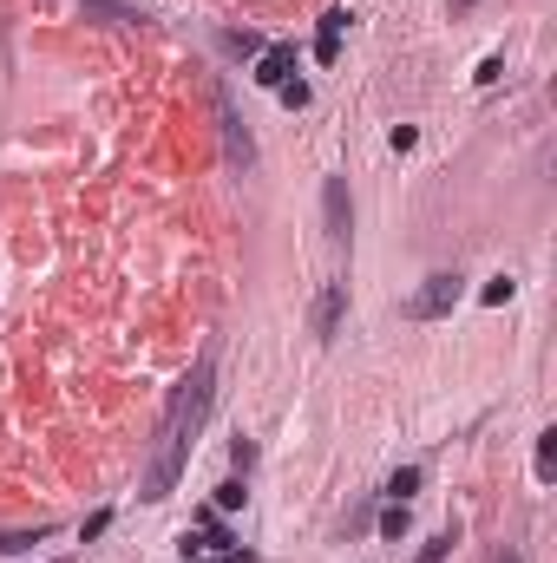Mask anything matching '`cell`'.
<instances>
[{
  "mask_svg": "<svg viewBox=\"0 0 557 563\" xmlns=\"http://www.w3.org/2000/svg\"><path fill=\"white\" fill-rule=\"evenodd\" d=\"M216 125H223V157H230V171H249V164H256V138H249L236 99L223 86H216Z\"/></svg>",
  "mask_w": 557,
  "mask_h": 563,
  "instance_id": "3957f363",
  "label": "cell"
},
{
  "mask_svg": "<svg viewBox=\"0 0 557 563\" xmlns=\"http://www.w3.org/2000/svg\"><path fill=\"white\" fill-rule=\"evenodd\" d=\"M413 491H420V465H400L394 478H387V498H394V504H407Z\"/></svg>",
  "mask_w": 557,
  "mask_h": 563,
  "instance_id": "30bf717a",
  "label": "cell"
},
{
  "mask_svg": "<svg viewBox=\"0 0 557 563\" xmlns=\"http://www.w3.org/2000/svg\"><path fill=\"white\" fill-rule=\"evenodd\" d=\"M466 7H472V0H453V14H466Z\"/></svg>",
  "mask_w": 557,
  "mask_h": 563,
  "instance_id": "7402d4cb",
  "label": "cell"
},
{
  "mask_svg": "<svg viewBox=\"0 0 557 563\" xmlns=\"http://www.w3.org/2000/svg\"><path fill=\"white\" fill-rule=\"evenodd\" d=\"M105 524H111V511H92V518H86V530H79V538H86V544H92V538H105Z\"/></svg>",
  "mask_w": 557,
  "mask_h": 563,
  "instance_id": "ffe728a7",
  "label": "cell"
},
{
  "mask_svg": "<svg viewBox=\"0 0 557 563\" xmlns=\"http://www.w3.org/2000/svg\"><path fill=\"white\" fill-rule=\"evenodd\" d=\"M459 295H466V275L439 269V275H427V289L407 301V321H439V315H453V308H459Z\"/></svg>",
  "mask_w": 557,
  "mask_h": 563,
  "instance_id": "7a4b0ae2",
  "label": "cell"
},
{
  "mask_svg": "<svg viewBox=\"0 0 557 563\" xmlns=\"http://www.w3.org/2000/svg\"><path fill=\"white\" fill-rule=\"evenodd\" d=\"M289 72H295V46H263V60H256V86H289Z\"/></svg>",
  "mask_w": 557,
  "mask_h": 563,
  "instance_id": "52a82bcc",
  "label": "cell"
},
{
  "mask_svg": "<svg viewBox=\"0 0 557 563\" xmlns=\"http://www.w3.org/2000/svg\"><path fill=\"white\" fill-rule=\"evenodd\" d=\"M407 524H413V518H407V504H387V511H380V538H394V544H400V538H407Z\"/></svg>",
  "mask_w": 557,
  "mask_h": 563,
  "instance_id": "7c38bea8",
  "label": "cell"
},
{
  "mask_svg": "<svg viewBox=\"0 0 557 563\" xmlns=\"http://www.w3.org/2000/svg\"><path fill=\"white\" fill-rule=\"evenodd\" d=\"M348 315V282H322V295L309 308V328H315V341H334V328H341Z\"/></svg>",
  "mask_w": 557,
  "mask_h": 563,
  "instance_id": "277c9868",
  "label": "cell"
},
{
  "mask_svg": "<svg viewBox=\"0 0 557 563\" xmlns=\"http://www.w3.org/2000/svg\"><path fill=\"white\" fill-rule=\"evenodd\" d=\"M492 563H524V557H518V544H498V550H492Z\"/></svg>",
  "mask_w": 557,
  "mask_h": 563,
  "instance_id": "44dd1931",
  "label": "cell"
},
{
  "mask_svg": "<svg viewBox=\"0 0 557 563\" xmlns=\"http://www.w3.org/2000/svg\"><path fill=\"white\" fill-rule=\"evenodd\" d=\"M472 79H479V86H498V79H505V60H498V52H492V60H485L479 72H472Z\"/></svg>",
  "mask_w": 557,
  "mask_h": 563,
  "instance_id": "ac0fdd59",
  "label": "cell"
},
{
  "mask_svg": "<svg viewBox=\"0 0 557 563\" xmlns=\"http://www.w3.org/2000/svg\"><path fill=\"white\" fill-rule=\"evenodd\" d=\"M210 400H216V348H204L197 367H190L178 380V393H171V413H164V426H158V453L145 465V485H138L145 504H158V498L178 491V478L190 465V445H197L204 419H210Z\"/></svg>",
  "mask_w": 557,
  "mask_h": 563,
  "instance_id": "6da1fadb",
  "label": "cell"
},
{
  "mask_svg": "<svg viewBox=\"0 0 557 563\" xmlns=\"http://www.w3.org/2000/svg\"><path fill=\"white\" fill-rule=\"evenodd\" d=\"M79 14L105 20V26H138V20H145V7H131V0H79Z\"/></svg>",
  "mask_w": 557,
  "mask_h": 563,
  "instance_id": "ba28073f",
  "label": "cell"
},
{
  "mask_svg": "<svg viewBox=\"0 0 557 563\" xmlns=\"http://www.w3.org/2000/svg\"><path fill=\"white\" fill-rule=\"evenodd\" d=\"M446 544H453V538H433V544H420V557H413V563H446Z\"/></svg>",
  "mask_w": 557,
  "mask_h": 563,
  "instance_id": "d6986e66",
  "label": "cell"
},
{
  "mask_svg": "<svg viewBox=\"0 0 557 563\" xmlns=\"http://www.w3.org/2000/svg\"><path fill=\"white\" fill-rule=\"evenodd\" d=\"M275 92H283V105H289V111L309 105V86H302V79H289V86H275Z\"/></svg>",
  "mask_w": 557,
  "mask_h": 563,
  "instance_id": "e0dca14e",
  "label": "cell"
},
{
  "mask_svg": "<svg viewBox=\"0 0 557 563\" xmlns=\"http://www.w3.org/2000/svg\"><path fill=\"white\" fill-rule=\"evenodd\" d=\"M538 478H544V485L557 478V426H551V433H538Z\"/></svg>",
  "mask_w": 557,
  "mask_h": 563,
  "instance_id": "8fae6325",
  "label": "cell"
},
{
  "mask_svg": "<svg viewBox=\"0 0 557 563\" xmlns=\"http://www.w3.org/2000/svg\"><path fill=\"white\" fill-rule=\"evenodd\" d=\"M512 289H518L512 275H492L485 289H479V301H485V308H505V301H512Z\"/></svg>",
  "mask_w": 557,
  "mask_h": 563,
  "instance_id": "4fadbf2b",
  "label": "cell"
},
{
  "mask_svg": "<svg viewBox=\"0 0 557 563\" xmlns=\"http://www.w3.org/2000/svg\"><path fill=\"white\" fill-rule=\"evenodd\" d=\"M243 498H249V491H243V485H236V478H230V485H216V511H236V504H243Z\"/></svg>",
  "mask_w": 557,
  "mask_h": 563,
  "instance_id": "2e32d148",
  "label": "cell"
},
{
  "mask_svg": "<svg viewBox=\"0 0 557 563\" xmlns=\"http://www.w3.org/2000/svg\"><path fill=\"white\" fill-rule=\"evenodd\" d=\"M53 538V524H34V530H0V557H14V550H34Z\"/></svg>",
  "mask_w": 557,
  "mask_h": 563,
  "instance_id": "9c48e42d",
  "label": "cell"
},
{
  "mask_svg": "<svg viewBox=\"0 0 557 563\" xmlns=\"http://www.w3.org/2000/svg\"><path fill=\"white\" fill-rule=\"evenodd\" d=\"M322 216H328V236H348V230H354V204H348V177H328V184H322Z\"/></svg>",
  "mask_w": 557,
  "mask_h": 563,
  "instance_id": "5b68a950",
  "label": "cell"
},
{
  "mask_svg": "<svg viewBox=\"0 0 557 563\" xmlns=\"http://www.w3.org/2000/svg\"><path fill=\"white\" fill-rule=\"evenodd\" d=\"M341 33H348V7H328L322 26H315V60H322V66L341 60Z\"/></svg>",
  "mask_w": 557,
  "mask_h": 563,
  "instance_id": "8992f818",
  "label": "cell"
},
{
  "mask_svg": "<svg viewBox=\"0 0 557 563\" xmlns=\"http://www.w3.org/2000/svg\"><path fill=\"white\" fill-rule=\"evenodd\" d=\"M223 52H236V60H249V52H263L256 33H223Z\"/></svg>",
  "mask_w": 557,
  "mask_h": 563,
  "instance_id": "9a60e30c",
  "label": "cell"
},
{
  "mask_svg": "<svg viewBox=\"0 0 557 563\" xmlns=\"http://www.w3.org/2000/svg\"><path fill=\"white\" fill-rule=\"evenodd\" d=\"M184 563H256V550L230 544V550H204V557H184Z\"/></svg>",
  "mask_w": 557,
  "mask_h": 563,
  "instance_id": "5bb4252c",
  "label": "cell"
}]
</instances>
